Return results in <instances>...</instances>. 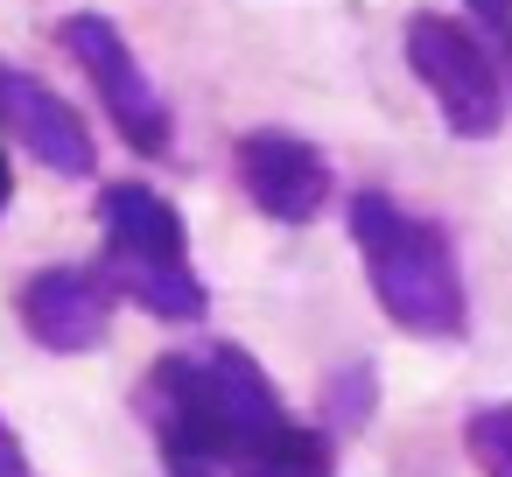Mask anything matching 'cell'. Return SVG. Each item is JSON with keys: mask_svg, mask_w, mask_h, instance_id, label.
Returning <instances> with one entry per match:
<instances>
[{"mask_svg": "<svg viewBox=\"0 0 512 477\" xmlns=\"http://www.w3.org/2000/svg\"><path fill=\"white\" fill-rule=\"evenodd\" d=\"M351 246L365 253V281L379 309L414 330V337H463L470 302H463V267L442 225L400 211L393 197L365 190L351 197Z\"/></svg>", "mask_w": 512, "mask_h": 477, "instance_id": "7a4b0ae2", "label": "cell"}, {"mask_svg": "<svg viewBox=\"0 0 512 477\" xmlns=\"http://www.w3.org/2000/svg\"><path fill=\"white\" fill-rule=\"evenodd\" d=\"M407 71L435 92L442 127L456 141H491L505 127V78H498V57L477 43V29H463L449 15H414L407 22Z\"/></svg>", "mask_w": 512, "mask_h": 477, "instance_id": "277c9868", "label": "cell"}, {"mask_svg": "<svg viewBox=\"0 0 512 477\" xmlns=\"http://www.w3.org/2000/svg\"><path fill=\"white\" fill-rule=\"evenodd\" d=\"M8 197H15V169H8V148H0V211H8Z\"/></svg>", "mask_w": 512, "mask_h": 477, "instance_id": "4fadbf2b", "label": "cell"}, {"mask_svg": "<svg viewBox=\"0 0 512 477\" xmlns=\"http://www.w3.org/2000/svg\"><path fill=\"white\" fill-rule=\"evenodd\" d=\"M239 183L274 225H309L330 204V155L302 134L260 127L239 141Z\"/></svg>", "mask_w": 512, "mask_h": 477, "instance_id": "52a82bcc", "label": "cell"}, {"mask_svg": "<svg viewBox=\"0 0 512 477\" xmlns=\"http://www.w3.org/2000/svg\"><path fill=\"white\" fill-rule=\"evenodd\" d=\"M0 127L57 176H92L99 169V148H92V127L78 120V106L57 99L43 78L8 71V64H0Z\"/></svg>", "mask_w": 512, "mask_h": 477, "instance_id": "ba28073f", "label": "cell"}, {"mask_svg": "<svg viewBox=\"0 0 512 477\" xmlns=\"http://www.w3.org/2000/svg\"><path fill=\"white\" fill-rule=\"evenodd\" d=\"M470 22L484 29L477 43L491 57H505V71H512V0H470Z\"/></svg>", "mask_w": 512, "mask_h": 477, "instance_id": "8fae6325", "label": "cell"}, {"mask_svg": "<svg viewBox=\"0 0 512 477\" xmlns=\"http://www.w3.org/2000/svg\"><path fill=\"white\" fill-rule=\"evenodd\" d=\"M463 449L484 477H512V400H491L463 421Z\"/></svg>", "mask_w": 512, "mask_h": 477, "instance_id": "30bf717a", "label": "cell"}, {"mask_svg": "<svg viewBox=\"0 0 512 477\" xmlns=\"http://www.w3.org/2000/svg\"><path fill=\"white\" fill-rule=\"evenodd\" d=\"M15 316H22V330L43 351L78 358V351L106 344V330H113V288L99 281V267H43V274L22 281Z\"/></svg>", "mask_w": 512, "mask_h": 477, "instance_id": "8992f818", "label": "cell"}, {"mask_svg": "<svg viewBox=\"0 0 512 477\" xmlns=\"http://www.w3.org/2000/svg\"><path fill=\"white\" fill-rule=\"evenodd\" d=\"M372 407H379V372L358 358V365H344V372H330V386H323V435H358L365 421H372Z\"/></svg>", "mask_w": 512, "mask_h": 477, "instance_id": "9c48e42d", "label": "cell"}, {"mask_svg": "<svg viewBox=\"0 0 512 477\" xmlns=\"http://www.w3.org/2000/svg\"><path fill=\"white\" fill-rule=\"evenodd\" d=\"M57 43L78 57V71L92 78L99 106L113 113L120 141L134 155H169V99L155 92V78L141 71V57L127 50V36L106 22V15H64L57 22Z\"/></svg>", "mask_w": 512, "mask_h": 477, "instance_id": "5b68a950", "label": "cell"}, {"mask_svg": "<svg viewBox=\"0 0 512 477\" xmlns=\"http://www.w3.org/2000/svg\"><path fill=\"white\" fill-rule=\"evenodd\" d=\"M141 421L162 463H204L218 477H337V435L302 428L239 344L155 358L141 379Z\"/></svg>", "mask_w": 512, "mask_h": 477, "instance_id": "6da1fadb", "label": "cell"}, {"mask_svg": "<svg viewBox=\"0 0 512 477\" xmlns=\"http://www.w3.org/2000/svg\"><path fill=\"white\" fill-rule=\"evenodd\" d=\"M99 281L113 288V302H134L162 323H204L211 295L190 267V239L183 218L162 190L148 183H106L99 190Z\"/></svg>", "mask_w": 512, "mask_h": 477, "instance_id": "3957f363", "label": "cell"}, {"mask_svg": "<svg viewBox=\"0 0 512 477\" xmlns=\"http://www.w3.org/2000/svg\"><path fill=\"white\" fill-rule=\"evenodd\" d=\"M0 477H36V470H29V449H22V435H15L8 414H0Z\"/></svg>", "mask_w": 512, "mask_h": 477, "instance_id": "7c38bea8", "label": "cell"}, {"mask_svg": "<svg viewBox=\"0 0 512 477\" xmlns=\"http://www.w3.org/2000/svg\"><path fill=\"white\" fill-rule=\"evenodd\" d=\"M162 477H218V470H204V463H162Z\"/></svg>", "mask_w": 512, "mask_h": 477, "instance_id": "5bb4252c", "label": "cell"}]
</instances>
